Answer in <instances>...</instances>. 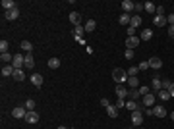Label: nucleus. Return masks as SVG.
<instances>
[{
	"label": "nucleus",
	"mask_w": 174,
	"mask_h": 129,
	"mask_svg": "<svg viewBox=\"0 0 174 129\" xmlns=\"http://www.w3.org/2000/svg\"><path fill=\"white\" fill-rule=\"evenodd\" d=\"M134 54H135V52H134V50H130V48H128L126 52H124V56H126V60H132V58H134Z\"/></svg>",
	"instance_id": "obj_39"
},
{
	"label": "nucleus",
	"mask_w": 174,
	"mask_h": 129,
	"mask_svg": "<svg viewBox=\"0 0 174 129\" xmlns=\"http://www.w3.org/2000/svg\"><path fill=\"white\" fill-rule=\"evenodd\" d=\"M14 66H4L2 68V77H10V75H14Z\"/></svg>",
	"instance_id": "obj_21"
},
{
	"label": "nucleus",
	"mask_w": 174,
	"mask_h": 129,
	"mask_svg": "<svg viewBox=\"0 0 174 129\" xmlns=\"http://www.w3.org/2000/svg\"><path fill=\"white\" fill-rule=\"evenodd\" d=\"M128 85H130L132 89H135L137 85H139V79H137V77H128Z\"/></svg>",
	"instance_id": "obj_33"
},
{
	"label": "nucleus",
	"mask_w": 174,
	"mask_h": 129,
	"mask_svg": "<svg viewBox=\"0 0 174 129\" xmlns=\"http://www.w3.org/2000/svg\"><path fill=\"white\" fill-rule=\"evenodd\" d=\"M130 25H132V27H135V29H137V27L141 25V18H139V16H134V18H132V21H130Z\"/></svg>",
	"instance_id": "obj_31"
},
{
	"label": "nucleus",
	"mask_w": 174,
	"mask_h": 129,
	"mask_svg": "<svg viewBox=\"0 0 174 129\" xmlns=\"http://www.w3.org/2000/svg\"><path fill=\"white\" fill-rule=\"evenodd\" d=\"M155 16H164V8H163V6H157V10H155Z\"/></svg>",
	"instance_id": "obj_41"
},
{
	"label": "nucleus",
	"mask_w": 174,
	"mask_h": 129,
	"mask_svg": "<svg viewBox=\"0 0 174 129\" xmlns=\"http://www.w3.org/2000/svg\"><path fill=\"white\" fill-rule=\"evenodd\" d=\"M31 83L35 85V87H41V85H43V75L41 73H33L31 75Z\"/></svg>",
	"instance_id": "obj_16"
},
{
	"label": "nucleus",
	"mask_w": 174,
	"mask_h": 129,
	"mask_svg": "<svg viewBox=\"0 0 174 129\" xmlns=\"http://www.w3.org/2000/svg\"><path fill=\"white\" fill-rule=\"evenodd\" d=\"M134 10H135V12H141V10H145V8H143V4H135Z\"/></svg>",
	"instance_id": "obj_48"
},
{
	"label": "nucleus",
	"mask_w": 174,
	"mask_h": 129,
	"mask_svg": "<svg viewBox=\"0 0 174 129\" xmlns=\"http://www.w3.org/2000/svg\"><path fill=\"white\" fill-rule=\"evenodd\" d=\"M12 66L16 68V69H21L25 66V56L23 54H16L14 56V60H12Z\"/></svg>",
	"instance_id": "obj_3"
},
{
	"label": "nucleus",
	"mask_w": 174,
	"mask_h": 129,
	"mask_svg": "<svg viewBox=\"0 0 174 129\" xmlns=\"http://www.w3.org/2000/svg\"><path fill=\"white\" fill-rule=\"evenodd\" d=\"M120 6H122V10H124V14H130V12H134V8H135V4L132 2V0H124V2H122Z\"/></svg>",
	"instance_id": "obj_10"
},
{
	"label": "nucleus",
	"mask_w": 174,
	"mask_h": 129,
	"mask_svg": "<svg viewBox=\"0 0 174 129\" xmlns=\"http://www.w3.org/2000/svg\"><path fill=\"white\" fill-rule=\"evenodd\" d=\"M166 23H170V25H174V12L170 14V16H166Z\"/></svg>",
	"instance_id": "obj_42"
},
{
	"label": "nucleus",
	"mask_w": 174,
	"mask_h": 129,
	"mask_svg": "<svg viewBox=\"0 0 174 129\" xmlns=\"http://www.w3.org/2000/svg\"><path fill=\"white\" fill-rule=\"evenodd\" d=\"M153 116L164 118V116H166V108H164V106H153Z\"/></svg>",
	"instance_id": "obj_11"
},
{
	"label": "nucleus",
	"mask_w": 174,
	"mask_h": 129,
	"mask_svg": "<svg viewBox=\"0 0 174 129\" xmlns=\"http://www.w3.org/2000/svg\"><path fill=\"white\" fill-rule=\"evenodd\" d=\"M25 121H27V123H37V121H39V114L35 112V110L27 112V116H25Z\"/></svg>",
	"instance_id": "obj_9"
},
{
	"label": "nucleus",
	"mask_w": 174,
	"mask_h": 129,
	"mask_svg": "<svg viewBox=\"0 0 174 129\" xmlns=\"http://www.w3.org/2000/svg\"><path fill=\"white\" fill-rule=\"evenodd\" d=\"M137 68H139V71H141V69H147V68H149V62H141Z\"/></svg>",
	"instance_id": "obj_45"
},
{
	"label": "nucleus",
	"mask_w": 174,
	"mask_h": 129,
	"mask_svg": "<svg viewBox=\"0 0 174 129\" xmlns=\"http://www.w3.org/2000/svg\"><path fill=\"white\" fill-rule=\"evenodd\" d=\"M18 18H19V10H18V8H14V10H10V12H6V19L14 21V19H18Z\"/></svg>",
	"instance_id": "obj_15"
},
{
	"label": "nucleus",
	"mask_w": 174,
	"mask_h": 129,
	"mask_svg": "<svg viewBox=\"0 0 174 129\" xmlns=\"http://www.w3.org/2000/svg\"><path fill=\"white\" fill-rule=\"evenodd\" d=\"M128 96L130 98H132V100H135V102H137V98H139L141 95H139V89H132V91H130L128 92Z\"/></svg>",
	"instance_id": "obj_29"
},
{
	"label": "nucleus",
	"mask_w": 174,
	"mask_h": 129,
	"mask_svg": "<svg viewBox=\"0 0 174 129\" xmlns=\"http://www.w3.org/2000/svg\"><path fill=\"white\" fill-rule=\"evenodd\" d=\"M0 52H8V42L0 41Z\"/></svg>",
	"instance_id": "obj_37"
},
{
	"label": "nucleus",
	"mask_w": 174,
	"mask_h": 129,
	"mask_svg": "<svg viewBox=\"0 0 174 129\" xmlns=\"http://www.w3.org/2000/svg\"><path fill=\"white\" fill-rule=\"evenodd\" d=\"M168 92H170V98H174V83L170 85V89H168Z\"/></svg>",
	"instance_id": "obj_49"
},
{
	"label": "nucleus",
	"mask_w": 174,
	"mask_h": 129,
	"mask_svg": "<svg viewBox=\"0 0 174 129\" xmlns=\"http://www.w3.org/2000/svg\"><path fill=\"white\" fill-rule=\"evenodd\" d=\"M149 92H151V89H149V87H145V85H143V87H139V95H141V96L149 95Z\"/></svg>",
	"instance_id": "obj_36"
},
{
	"label": "nucleus",
	"mask_w": 174,
	"mask_h": 129,
	"mask_svg": "<svg viewBox=\"0 0 174 129\" xmlns=\"http://www.w3.org/2000/svg\"><path fill=\"white\" fill-rule=\"evenodd\" d=\"M12 77H14V79H16L18 83H21V81L25 79V73H23L21 69H14V75H12Z\"/></svg>",
	"instance_id": "obj_19"
},
{
	"label": "nucleus",
	"mask_w": 174,
	"mask_h": 129,
	"mask_svg": "<svg viewBox=\"0 0 174 129\" xmlns=\"http://www.w3.org/2000/svg\"><path fill=\"white\" fill-rule=\"evenodd\" d=\"M112 79L116 83H126L128 81V73H126V69H122V68H114L112 69Z\"/></svg>",
	"instance_id": "obj_1"
},
{
	"label": "nucleus",
	"mask_w": 174,
	"mask_h": 129,
	"mask_svg": "<svg viewBox=\"0 0 174 129\" xmlns=\"http://www.w3.org/2000/svg\"><path fill=\"white\" fill-rule=\"evenodd\" d=\"M72 33H74V37H76V39H81V37H83V33H85V27H81V25H76Z\"/></svg>",
	"instance_id": "obj_17"
},
{
	"label": "nucleus",
	"mask_w": 174,
	"mask_h": 129,
	"mask_svg": "<svg viewBox=\"0 0 174 129\" xmlns=\"http://www.w3.org/2000/svg\"><path fill=\"white\" fill-rule=\"evenodd\" d=\"M83 27H85V31H89V33H91V31H95L97 23H95V19H89V21H87V23H85Z\"/></svg>",
	"instance_id": "obj_25"
},
{
	"label": "nucleus",
	"mask_w": 174,
	"mask_h": 129,
	"mask_svg": "<svg viewBox=\"0 0 174 129\" xmlns=\"http://www.w3.org/2000/svg\"><path fill=\"white\" fill-rule=\"evenodd\" d=\"M170 118H172V121H174V112H172V114H170Z\"/></svg>",
	"instance_id": "obj_50"
},
{
	"label": "nucleus",
	"mask_w": 174,
	"mask_h": 129,
	"mask_svg": "<svg viewBox=\"0 0 174 129\" xmlns=\"http://www.w3.org/2000/svg\"><path fill=\"white\" fill-rule=\"evenodd\" d=\"M170 85H172V81H163V91H168Z\"/></svg>",
	"instance_id": "obj_43"
},
{
	"label": "nucleus",
	"mask_w": 174,
	"mask_h": 129,
	"mask_svg": "<svg viewBox=\"0 0 174 129\" xmlns=\"http://www.w3.org/2000/svg\"><path fill=\"white\" fill-rule=\"evenodd\" d=\"M151 37H153V31H151V29H143V31H141V37H139V39H143V41H149Z\"/></svg>",
	"instance_id": "obj_30"
},
{
	"label": "nucleus",
	"mask_w": 174,
	"mask_h": 129,
	"mask_svg": "<svg viewBox=\"0 0 174 129\" xmlns=\"http://www.w3.org/2000/svg\"><path fill=\"white\" fill-rule=\"evenodd\" d=\"M70 129H76V127H70Z\"/></svg>",
	"instance_id": "obj_52"
},
{
	"label": "nucleus",
	"mask_w": 174,
	"mask_h": 129,
	"mask_svg": "<svg viewBox=\"0 0 174 129\" xmlns=\"http://www.w3.org/2000/svg\"><path fill=\"white\" fill-rule=\"evenodd\" d=\"M159 91H163V81L159 79V77H155V79L151 81V92H153V95L157 92L159 95Z\"/></svg>",
	"instance_id": "obj_6"
},
{
	"label": "nucleus",
	"mask_w": 174,
	"mask_h": 129,
	"mask_svg": "<svg viewBox=\"0 0 174 129\" xmlns=\"http://www.w3.org/2000/svg\"><path fill=\"white\" fill-rule=\"evenodd\" d=\"M132 123H134L135 127H139V125L143 123V110H135V112H132Z\"/></svg>",
	"instance_id": "obj_2"
},
{
	"label": "nucleus",
	"mask_w": 174,
	"mask_h": 129,
	"mask_svg": "<svg viewBox=\"0 0 174 129\" xmlns=\"http://www.w3.org/2000/svg\"><path fill=\"white\" fill-rule=\"evenodd\" d=\"M139 42H141V39H139V37H128V39H126V48L134 50L137 45H139Z\"/></svg>",
	"instance_id": "obj_7"
},
{
	"label": "nucleus",
	"mask_w": 174,
	"mask_h": 129,
	"mask_svg": "<svg viewBox=\"0 0 174 129\" xmlns=\"http://www.w3.org/2000/svg\"><path fill=\"white\" fill-rule=\"evenodd\" d=\"M153 25H157V27L166 25V16H155L153 18Z\"/></svg>",
	"instance_id": "obj_14"
},
{
	"label": "nucleus",
	"mask_w": 174,
	"mask_h": 129,
	"mask_svg": "<svg viewBox=\"0 0 174 129\" xmlns=\"http://www.w3.org/2000/svg\"><path fill=\"white\" fill-rule=\"evenodd\" d=\"M48 68L50 69H58V68H60V60H58V58H50L48 60Z\"/></svg>",
	"instance_id": "obj_24"
},
{
	"label": "nucleus",
	"mask_w": 174,
	"mask_h": 129,
	"mask_svg": "<svg viewBox=\"0 0 174 129\" xmlns=\"http://www.w3.org/2000/svg\"><path fill=\"white\" fill-rule=\"evenodd\" d=\"M143 114H147V116H153V108H145Z\"/></svg>",
	"instance_id": "obj_47"
},
{
	"label": "nucleus",
	"mask_w": 174,
	"mask_h": 129,
	"mask_svg": "<svg viewBox=\"0 0 174 129\" xmlns=\"http://www.w3.org/2000/svg\"><path fill=\"white\" fill-rule=\"evenodd\" d=\"M149 68H153V69H161L163 68V60L161 58H157V56H153V58H149Z\"/></svg>",
	"instance_id": "obj_8"
},
{
	"label": "nucleus",
	"mask_w": 174,
	"mask_h": 129,
	"mask_svg": "<svg viewBox=\"0 0 174 129\" xmlns=\"http://www.w3.org/2000/svg\"><path fill=\"white\" fill-rule=\"evenodd\" d=\"M153 106H155V95L149 92V95L143 96V108H153Z\"/></svg>",
	"instance_id": "obj_5"
},
{
	"label": "nucleus",
	"mask_w": 174,
	"mask_h": 129,
	"mask_svg": "<svg viewBox=\"0 0 174 129\" xmlns=\"http://www.w3.org/2000/svg\"><path fill=\"white\" fill-rule=\"evenodd\" d=\"M0 60H2L4 64H10V66H12V60H14V56H10L8 52H2V54H0Z\"/></svg>",
	"instance_id": "obj_23"
},
{
	"label": "nucleus",
	"mask_w": 174,
	"mask_h": 129,
	"mask_svg": "<svg viewBox=\"0 0 174 129\" xmlns=\"http://www.w3.org/2000/svg\"><path fill=\"white\" fill-rule=\"evenodd\" d=\"M56 129H66V127H64V125H60V127H56Z\"/></svg>",
	"instance_id": "obj_51"
},
{
	"label": "nucleus",
	"mask_w": 174,
	"mask_h": 129,
	"mask_svg": "<svg viewBox=\"0 0 174 129\" xmlns=\"http://www.w3.org/2000/svg\"><path fill=\"white\" fill-rule=\"evenodd\" d=\"M137 71H139V68H137V66H132V68H128L126 73H128V77H135V75H137Z\"/></svg>",
	"instance_id": "obj_32"
},
{
	"label": "nucleus",
	"mask_w": 174,
	"mask_h": 129,
	"mask_svg": "<svg viewBox=\"0 0 174 129\" xmlns=\"http://www.w3.org/2000/svg\"><path fill=\"white\" fill-rule=\"evenodd\" d=\"M159 96H161V100H170V92L168 91H159Z\"/></svg>",
	"instance_id": "obj_35"
},
{
	"label": "nucleus",
	"mask_w": 174,
	"mask_h": 129,
	"mask_svg": "<svg viewBox=\"0 0 174 129\" xmlns=\"http://www.w3.org/2000/svg\"><path fill=\"white\" fill-rule=\"evenodd\" d=\"M116 96L118 98H126L128 96V89L124 87V85H118V87H116Z\"/></svg>",
	"instance_id": "obj_13"
},
{
	"label": "nucleus",
	"mask_w": 174,
	"mask_h": 129,
	"mask_svg": "<svg viewBox=\"0 0 174 129\" xmlns=\"http://www.w3.org/2000/svg\"><path fill=\"white\" fill-rule=\"evenodd\" d=\"M118 21H120L122 25H130V21H132V18H130V14H122Z\"/></svg>",
	"instance_id": "obj_28"
},
{
	"label": "nucleus",
	"mask_w": 174,
	"mask_h": 129,
	"mask_svg": "<svg viewBox=\"0 0 174 129\" xmlns=\"http://www.w3.org/2000/svg\"><path fill=\"white\" fill-rule=\"evenodd\" d=\"M106 114L110 118H116L118 116V108H116V106H106Z\"/></svg>",
	"instance_id": "obj_26"
},
{
	"label": "nucleus",
	"mask_w": 174,
	"mask_h": 129,
	"mask_svg": "<svg viewBox=\"0 0 174 129\" xmlns=\"http://www.w3.org/2000/svg\"><path fill=\"white\" fill-rule=\"evenodd\" d=\"M25 108H27V112L35 110V100H33V98H27V102H25Z\"/></svg>",
	"instance_id": "obj_34"
},
{
	"label": "nucleus",
	"mask_w": 174,
	"mask_h": 129,
	"mask_svg": "<svg viewBox=\"0 0 174 129\" xmlns=\"http://www.w3.org/2000/svg\"><path fill=\"white\" fill-rule=\"evenodd\" d=\"M143 8H145V12H149V14H155L157 6H155L153 2H145V4H143Z\"/></svg>",
	"instance_id": "obj_27"
},
{
	"label": "nucleus",
	"mask_w": 174,
	"mask_h": 129,
	"mask_svg": "<svg viewBox=\"0 0 174 129\" xmlns=\"http://www.w3.org/2000/svg\"><path fill=\"white\" fill-rule=\"evenodd\" d=\"M114 106H116V108H124V106H126V100H124V98H118Z\"/></svg>",
	"instance_id": "obj_38"
},
{
	"label": "nucleus",
	"mask_w": 174,
	"mask_h": 129,
	"mask_svg": "<svg viewBox=\"0 0 174 129\" xmlns=\"http://www.w3.org/2000/svg\"><path fill=\"white\" fill-rule=\"evenodd\" d=\"M101 106H103V108H106V106H110V102H108V98H101Z\"/></svg>",
	"instance_id": "obj_44"
},
{
	"label": "nucleus",
	"mask_w": 174,
	"mask_h": 129,
	"mask_svg": "<svg viewBox=\"0 0 174 129\" xmlns=\"http://www.w3.org/2000/svg\"><path fill=\"white\" fill-rule=\"evenodd\" d=\"M33 66H35L33 52H27V54H25V68H33Z\"/></svg>",
	"instance_id": "obj_20"
},
{
	"label": "nucleus",
	"mask_w": 174,
	"mask_h": 129,
	"mask_svg": "<svg viewBox=\"0 0 174 129\" xmlns=\"http://www.w3.org/2000/svg\"><path fill=\"white\" fill-rule=\"evenodd\" d=\"M168 37H172V39H174V25H170V27H168Z\"/></svg>",
	"instance_id": "obj_46"
},
{
	"label": "nucleus",
	"mask_w": 174,
	"mask_h": 129,
	"mask_svg": "<svg viewBox=\"0 0 174 129\" xmlns=\"http://www.w3.org/2000/svg\"><path fill=\"white\" fill-rule=\"evenodd\" d=\"M21 50H25V54L27 52H31V50H33V45H31V42H29V41H21Z\"/></svg>",
	"instance_id": "obj_22"
},
{
	"label": "nucleus",
	"mask_w": 174,
	"mask_h": 129,
	"mask_svg": "<svg viewBox=\"0 0 174 129\" xmlns=\"http://www.w3.org/2000/svg\"><path fill=\"white\" fill-rule=\"evenodd\" d=\"M2 8H4L6 12H10V10L16 8V2H14V0H2Z\"/></svg>",
	"instance_id": "obj_18"
},
{
	"label": "nucleus",
	"mask_w": 174,
	"mask_h": 129,
	"mask_svg": "<svg viewBox=\"0 0 174 129\" xmlns=\"http://www.w3.org/2000/svg\"><path fill=\"white\" fill-rule=\"evenodd\" d=\"M70 21L74 23V27H76V25H81V16H79L77 12H72V14H70Z\"/></svg>",
	"instance_id": "obj_12"
},
{
	"label": "nucleus",
	"mask_w": 174,
	"mask_h": 129,
	"mask_svg": "<svg viewBox=\"0 0 174 129\" xmlns=\"http://www.w3.org/2000/svg\"><path fill=\"white\" fill-rule=\"evenodd\" d=\"M128 37H135V27L128 25Z\"/></svg>",
	"instance_id": "obj_40"
},
{
	"label": "nucleus",
	"mask_w": 174,
	"mask_h": 129,
	"mask_svg": "<svg viewBox=\"0 0 174 129\" xmlns=\"http://www.w3.org/2000/svg\"><path fill=\"white\" fill-rule=\"evenodd\" d=\"M12 116H14V118H18V119H19V118H23V119H25V116H27V108H25V106H18V108H14V110H12Z\"/></svg>",
	"instance_id": "obj_4"
}]
</instances>
